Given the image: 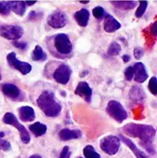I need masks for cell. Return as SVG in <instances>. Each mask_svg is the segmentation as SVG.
Here are the masks:
<instances>
[{
    "instance_id": "cell-21",
    "label": "cell",
    "mask_w": 157,
    "mask_h": 158,
    "mask_svg": "<svg viewBox=\"0 0 157 158\" xmlns=\"http://www.w3.org/2000/svg\"><path fill=\"white\" fill-rule=\"evenodd\" d=\"M28 128L36 137L43 136L47 132V126L45 124H43V123H41V122L33 123V124H31Z\"/></svg>"
},
{
    "instance_id": "cell-35",
    "label": "cell",
    "mask_w": 157,
    "mask_h": 158,
    "mask_svg": "<svg viewBox=\"0 0 157 158\" xmlns=\"http://www.w3.org/2000/svg\"><path fill=\"white\" fill-rule=\"evenodd\" d=\"M14 46H15L16 48H18V49L24 51L27 48V43H25V42H18V41H15V42H14Z\"/></svg>"
},
{
    "instance_id": "cell-26",
    "label": "cell",
    "mask_w": 157,
    "mask_h": 158,
    "mask_svg": "<svg viewBox=\"0 0 157 158\" xmlns=\"http://www.w3.org/2000/svg\"><path fill=\"white\" fill-rule=\"evenodd\" d=\"M147 4H148L147 1H140V2H139V7H138L137 11H136V13H135L136 18L140 19V18L143 17V15H144L145 12H146V10H147Z\"/></svg>"
},
{
    "instance_id": "cell-20",
    "label": "cell",
    "mask_w": 157,
    "mask_h": 158,
    "mask_svg": "<svg viewBox=\"0 0 157 158\" xmlns=\"http://www.w3.org/2000/svg\"><path fill=\"white\" fill-rule=\"evenodd\" d=\"M129 97L133 101H143L146 98V94L143 91V88L138 85H134L129 92Z\"/></svg>"
},
{
    "instance_id": "cell-29",
    "label": "cell",
    "mask_w": 157,
    "mask_h": 158,
    "mask_svg": "<svg viewBox=\"0 0 157 158\" xmlns=\"http://www.w3.org/2000/svg\"><path fill=\"white\" fill-rule=\"evenodd\" d=\"M148 89L153 95L157 94V79L156 77H152L148 81Z\"/></svg>"
},
{
    "instance_id": "cell-11",
    "label": "cell",
    "mask_w": 157,
    "mask_h": 158,
    "mask_svg": "<svg viewBox=\"0 0 157 158\" xmlns=\"http://www.w3.org/2000/svg\"><path fill=\"white\" fill-rule=\"evenodd\" d=\"M75 94H77L81 98H83L85 102L90 103L91 96H92V89L89 85H88L87 82L80 81L77 88H76V90H75Z\"/></svg>"
},
{
    "instance_id": "cell-27",
    "label": "cell",
    "mask_w": 157,
    "mask_h": 158,
    "mask_svg": "<svg viewBox=\"0 0 157 158\" xmlns=\"http://www.w3.org/2000/svg\"><path fill=\"white\" fill-rule=\"evenodd\" d=\"M11 12L8 1H0V15L8 16Z\"/></svg>"
},
{
    "instance_id": "cell-33",
    "label": "cell",
    "mask_w": 157,
    "mask_h": 158,
    "mask_svg": "<svg viewBox=\"0 0 157 158\" xmlns=\"http://www.w3.org/2000/svg\"><path fill=\"white\" fill-rule=\"evenodd\" d=\"M41 17H42V14L41 13H38L36 11H31L28 16V19H29V20H35V19H40Z\"/></svg>"
},
{
    "instance_id": "cell-36",
    "label": "cell",
    "mask_w": 157,
    "mask_h": 158,
    "mask_svg": "<svg viewBox=\"0 0 157 158\" xmlns=\"http://www.w3.org/2000/svg\"><path fill=\"white\" fill-rule=\"evenodd\" d=\"M122 60H123V62H128L129 60H130V56H128V54H124L123 56H122Z\"/></svg>"
},
{
    "instance_id": "cell-28",
    "label": "cell",
    "mask_w": 157,
    "mask_h": 158,
    "mask_svg": "<svg viewBox=\"0 0 157 158\" xmlns=\"http://www.w3.org/2000/svg\"><path fill=\"white\" fill-rule=\"evenodd\" d=\"M92 15L95 19H101L102 18H104L105 16V10L100 6L95 7V8L92 10Z\"/></svg>"
},
{
    "instance_id": "cell-25",
    "label": "cell",
    "mask_w": 157,
    "mask_h": 158,
    "mask_svg": "<svg viewBox=\"0 0 157 158\" xmlns=\"http://www.w3.org/2000/svg\"><path fill=\"white\" fill-rule=\"evenodd\" d=\"M84 155L85 158H100V154L95 152L92 146H86L84 148Z\"/></svg>"
},
{
    "instance_id": "cell-32",
    "label": "cell",
    "mask_w": 157,
    "mask_h": 158,
    "mask_svg": "<svg viewBox=\"0 0 157 158\" xmlns=\"http://www.w3.org/2000/svg\"><path fill=\"white\" fill-rule=\"evenodd\" d=\"M0 149L2 150H5V152H7V150H10L11 149V145L9 142L7 141H4V140H1L0 139Z\"/></svg>"
},
{
    "instance_id": "cell-39",
    "label": "cell",
    "mask_w": 157,
    "mask_h": 158,
    "mask_svg": "<svg viewBox=\"0 0 157 158\" xmlns=\"http://www.w3.org/2000/svg\"><path fill=\"white\" fill-rule=\"evenodd\" d=\"M81 3H83V4H87L89 1H80Z\"/></svg>"
},
{
    "instance_id": "cell-34",
    "label": "cell",
    "mask_w": 157,
    "mask_h": 158,
    "mask_svg": "<svg viewBox=\"0 0 157 158\" xmlns=\"http://www.w3.org/2000/svg\"><path fill=\"white\" fill-rule=\"evenodd\" d=\"M143 56H144V51H143L142 48H136V49L134 50V56H135V58L140 59V58L143 57Z\"/></svg>"
},
{
    "instance_id": "cell-1",
    "label": "cell",
    "mask_w": 157,
    "mask_h": 158,
    "mask_svg": "<svg viewBox=\"0 0 157 158\" xmlns=\"http://www.w3.org/2000/svg\"><path fill=\"white\" fill-rule=\"evenodd\" d=\"M123 132L133 138H139L140 143L149 153L155 154V148H153L152 141L155 137L156 131L154 127L146 124H137V123H128L123 126Z\"/></svg>"
},
{
    "instance_id": "cell-31",
    "label": "cell",
    "mask_w": 157,
    "mask_h": 158,
    "mask_svg": "<svg viewBox=\"0 0 157 158\" xmlns=\"http://www.w3.org/2000/svg\"><path fill=\"white\" fill-rule=\"evenodd\" d=\"M70 155H71V152H70L69 147H64L58 158H70Z\"/></svg>"
},
{
    "instance_id": "cell-40",
    "label": "cell",
    "mask_w": 157,
    "mask_h": 158,
    "mask_svg": "<svg viewBox=\"0 0 157 158\" xmlns=\"http://www.w3.org/2000/svg\"><path fill=\"white\" fill-rule=\"evenodd\" d=\"M3 135H4V133H1V132H0V137H3Z\"/></svg>"
},
{
    "instance_id": "cell-41",
    "label": "cell",
    "mask_w": 157,
    "mask_h": 158,
    "mask_svg": "<svg viewBox=\"0 0 157 158\" xmlns=\"http://www.w3.org/2000/svg\"><path fill=\"white\" fill-rule=\"evenodd\" d=\"M0 80H1V73H0Z\"/></svg>"
},
{
    "instance_id": "cell-30",
    "label": "cell",
    "mask_w": 157,
    "mask_h": 158,
    "mask_svg": "<svg viewBox=\"0 0 157 158\" xmlns=\"http://www.w3.org/2000/svg\"><path fill=\"white\" fill-rule=\"evenodd\" d=\"M124 77L126 81H131L134 77V68L133 66H129L127 67L125 71H124Z\"/></svg>"
},
{
    "instance_id": "cell-13",
    "label": "cell",
    "mask_w": 157,
    "mask_h": 158,
    "mask_svg": "<svg viewBox=\"0 0 157 158\" xmlns=\"http://www.w3.org/2000/svg\"><path fill=\"white\" fill-rule=\"evenodd\" d=\"M104 30L108 33H113L115 32L117 30H118L121 24L118 23V20L114 18L113 16L109 15V14H106L104 16Z\"/></svg>"
},
{
    "instance_id": "cell-9",
    "label": "cell",
    "mask_w": 157,
    "mask_h": 158,
    "mask_svg": "<svg viewBox=\"0 0 157 158\" xmlns=\"http://www.w3.org/2000/svg\"><path fill=\"white\" fill-rule=\"evenodd\" d=\"M72 74V70L69 65L67 64H60L58 67L54 70L52 74V78L56 82L60 85H66L70 80Z\"/></svg>"
},
{
    "instance_id": "cell-16",
    "label": "cell",
    "mask_w": 157,
    "mask_h": 158,
    "mask_svg": "<svg viewBox=\"0 0 157 158\" xmlns=\"http://www.w3.org/2000/svg\"><path fill=\"white\" fill-rule=\"evenodd\" d=\"M58 136L60 140L62 141H69V140H73V139H79L81 136V132L79 131V130H70L64 128L62 130H60Z\"/></svg>"
},
{
    "instance_id": "cell-5",
    "label": "cell",
    "mask_w": 157,
    "mask_h": 158,
    "mask_svg": "<svg viewBox=\"0 0 157 158\" xmlns=\"http://www.w3.org/2000/svg\"><path fill=\"white\" fill-rule=\"evenodd\" d=\"M3 122L6 123V124L15 126L19 130L20 139H22L23 143H28L30 142V135H29L28 131H27V129L23 125L20 124L18 120V118H16V115L14 114L6 113L5 115L3 116Z\"/></svg>"
},
{
    "instance_id": "cell-10",
    "label": "cell",
    "mask_w": 157,
    "mask_h": 158,
    "mask_svg": "<svg viewBox=\"0 0 157 158\" xmlns=\"http://www.w3.org/2000/svg\"><path fill=\"white\" fill-rule=\"evenodd\" d=\"M47 23L52 28H62L67 23V17L64 13L56 11L48 17L47 19Z\"/></svg>"
},
{
    "instance_id": "cell-7",
    "label": "cell",
    "mask_w": 157,
    "mask_h": 158,
    "mask_svg": "<svg viewBox=\"0 0 157 158\" xmlns=\"http://www.w3.org/2000/svg\"><path fill=\"white\" fill-rule=\"evenodd\" d=\"M101 149L109 155L115 154L120 148V140L117 136H107L100 142Z\"/></svg>"
},
{
    "instance_id": "cell-17",
    "label": "cell",
    "mask_w": 157,
    "mask_h": 158,
    "mask_svg": "<svg viewBox=\"0 0 157 158\" xmlns=\"http://www.w3.org/2000/svg\"><path fill=\"white\" fill-rule=\"evenodd\" d=\"M74 18L80 26L85 27L88 23V19H89V12H88L86 9H81L80 11L75 13Z\"/></svg>"
},
{
    "instance_id": "cell-6",
    "label": "cell",
    "mask_w": 157,
    "mask_h": 158,
    "mask_svg": "<svg viewBox=\"0 0 157 158\" xmlns=\"http://www.w3.org/2000/svg\"><path fill=\"white\" fill-rule=\"evenodd\" d=\"M23 35V29L22 26L3 24L0 25V36L12 41H17Z\"/></svg>"
},
{
    "instance_id": "cell-8",
    "label": "cell",
    "mask_w": 157,
    "mask_h": 158,
    "mask_svg": "<svg viewBox=\"0 0 157 158\" xmlns=\"http://www.w3.org/2000/svg\"><path fill=\"white\" fill-rule=\"evenodd\" d=\"M7 62L8 64L14 68V69L18 70L19 72H20L23 75H27L29 74L32 70V66L27 63V62H23V61H19L15 52H10L8 56H7Z\"/></svg>"
},
{
    "instance_id": "cell-2",
    "label": "cell",
    "mask_w": 157,
    "mask_h": 158,
    "mask_svg": "<svg viewBox=\"0 0 157 158\" xmlns=\"http://www.w3.org/2000/svg\"><path fill=\"white\" fill-rule=\"evenodd\" d=\"M37 105L47 116L56 118L61 113V106L51 91H44L37 99Z\"/></svg>"
},
{
    "instance_id": "cell-12",
    "label": "cell",
    "mask_w": 157,
    "mask_h": 158,
    "mask_svg": "<svg viewBox=\"0 0 157 158\" xmlns=\"http://www.w3.org/2000/svg\"><path fill=\"white\" fill-rule=\"evenodd\" d=\"M134 68V80L138 84H143L145 82L148 77V74L146 70L145 65L142 62H137L135 65H133Z\"/></svg>"
},
{
    "instance_id": "cell-23",
    "label": "cell",
    "mask_w": 157,
    "mask_h": 158,
    "mask_svg": "<svg viewBox=\"0 0 157 158\" xmlns=\"http://www.w3.org/2000/svg\"><path fill=\"white\" fill-rule=\"evenodd\" d=\"M31 57L34 61H45L47 59V54L40 46H36L32 52Z\"/></svg>"
},
{
    "instance_id": "cell-19",
    "label": "cell",
    "mask_w": 157,
    "mask_h": 158,
    "mask_svg": "<svg viewBox=\"0 0 157 158\" xmlns=\"http://www.w3.org/2000/svg\"><path fill=\"white\" fill-rule=\"evenodd\" d=\"M11 11L19 16H23L25 13L26 5L24 1H8Z\"/></svg>"
},
{
    "instance_id": "cell-38",
    "label": "cell",
    "mask_w": 157,
    "mask_h": 158,
    "mask_svg": "<svg viewBox=\"0 0 157 158\" xmlns=\"http://www.w3.org/2000/svg\"><path fill=\"white\" fill-rule=\"evenodd\" d=\"M29 158H42L40 155H38V154H34V155H31Z\"/></svg>"
},
{
    "instance_id": "cell-4",
    "label": "cell",
    "mask_w": 157,
    "mask_h": 158,
    "mask_svg": "<svg viewBox=\"0 0 157 158\" xmlns=\"http://www.w3.org/2000/svg\"><path fill=\"white\" fill-rule=\"evenodd\" d=\"M106 112L108 114L113 118L114 120H117L118 122L121 123L123 120L127 118V112L125 111V109L123 108L119 102L112 100L108 103L107 108H106Z\"/></svg>"
},
{
    "instance_id": "cell-3",
    "label": "cell",
    "mask_w": 157,
    "mask_h": 158,
    "mask_svg": "<svg viewBox=\"0 0 157 158\" xmlns=\"http://www.w3.org/2000/svg\"><path fill=\"white\" fill-rule=\"evenodd\" d=\"M53 46L56 52L61 56L70 54L73 50V46L69 36L65 33L56 34L53 38Z\"/></svg>"
},
{
    "instance_id": "cell-22",
    "label": "cell",
    "mask_w": 157,
    "mask_h": 158,
    "mask_svg": "<svg viewBox=\"0 0 157 158\" xmlns=\"http://www.w3.org/2000/svg\"><path fill=\"white\" fill-rule=\"evenodd\" d=\"M111 3L115 7V8L128 11L134 9L137 6V2L136 1H111Z\"/></svg>"
},
{
    "instance_id": "cell-24",
    "label": "cell",
    "mask_w": 157,
    "mask_h": 158,
    "mask_svg": "<svg viewBox=\"0 0 157 158\" xmlns=\"http://www.w3.org/2000/svg\"><path fill=\"white\" fill-rule=\"evenodd\" d=\"M120 51H121V47L119 46V44L117 42H113L108 48V54L111 56H118Z\"/></svg>"
},
{
    "instance_id": "cell-37",
    "label": "cell",
    "mask_w": 157,
    "mask_h": 158,
    "mask_svg": "<svg viewBox=\"0 0 157 158\" xmlns=\"http://www.w3.org/2000/svg\"><path fill=\"white\" fill-rule=\"evenodd\" d=\"M24 3L26 6H32L34 4H36V1H25Z\"/></svg>"
},
{
    "instance_id": "cell-42",
    "label": "cell",
    "mask_w": 157,
    "mask_h": 158,
    "mask_svg": "<svg viewBox=\"0 0 157 158\" xmlns=\"http://www.w3.org/2000/svg\"><path fill=\"white\" fill-rule=\"evenodd\" d=\"M78 158H81V157H78Z\"/></svg>"
},
{
    "instance_id": "cell-15",
    "label": "cell",
    "mask_w": 157,
    "mask_h": 158,
    "mask_svg": "<svg viewBox=\"0 0 157 158\" xmlns=\"http://www.w3.org/2000/svg\"><path fill=\"white\" fill-rule=\"evenodd\" d=\"M19 114L20 120L28 122L35 120V112H34L33 108L29 106H23L19 109Z\"/></svg>"
},
{
    "instance_id": "cell-18",
    "label": "cell",
    "mask_w": 157,
    "mask_h": 158,
    "mask_svg": "<svg viewBox=\"0 0 157 158\" xmlns=\"http://www.w3.org/2000/svg\"><path fill=\"white\" fill-rule=\"evenodd\" d=\"M120 139H121V141L123 142L128 148H131L133 153L135 154V156L137 157V158H149L145 152H143L142 150H140L137 147H136V145H135V143L131 140H129L128 138H125L124 136H120Z\"/></svg>"
},
{
    "instance_id": "cell-14",
    "label": "cell",
    "mask_w": 157,
    "mask_h": 158,
    "mask_svg": "<svg viewBox=\"0 0 157 158\" xmlns=\"http://www.w3.org/2000/svg\"><path fill=\"white\" fill-rule=\"evenodd\" d=\"M2 92L7 96L8 98L13 99V100H18L19 99L20 96V90L18 86L12 84H4L1 86Z\"/></svg>"
}]
</instances>
